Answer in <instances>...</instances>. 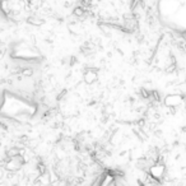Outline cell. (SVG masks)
<instances>
[{"mask_svg": "<svg viewBox=\"0 0 186 186\" xmlns=\"http://www.w3.org/2000/svg\"><path fill=\"white\" fill-rule=\"evenodd\" d=\"M148 173H149L152 177H154V179H157V180H159V181H162L163 177H165V173H166L165 163H162V162H156L153 166L149 168Z\"/></svg>", "mask_w": 186, "mask_h": 186, "instance_id": "6da1fadb", "label": "cell"}, {"mask_svg": "<svg viewBox=\"0 0 186 186\" xmlns=\"http://www.w3.org/2000/svg\"><path fill=\"white\" fill-rule=\"evenodd\" d=\"M163 102L167 107H177L184 102V97L181 95H170L163 99Z\"/></svg>", "mask_w": 186, "mask_h": 186, "instance_id": "7a4b0ae2", "label": "cell"}, {"mask_svg": "<svg viewBox=\"0 0 186 186\" xmlns=\"http://www.w3.org/2000/svg\"><path fill=\"white\" fill-rule=\"evenodd\" d=\"M83 79H84V82H86L87 84L96 83V82L98 80L97 69H93V68H91V69H87L86 73H84V75H83Z\"/></svg>", "mask_w": 186, "mask_h": 186, "instance_id": "3957f363", "label": "cell"}, {"mask_svg": "<svg viewBox=\"0 0 186 186\" xmlns=\"http://www.w3.org/2000/svg\"><path fill=\"white\" fill-rule=\"evenodd\" d=\"M184 108H185V110H186V102H185V103H184Z\"/></svg>", "mask_w": 186, "mask_h": 186, "instance_id": "277c9868", "label": "cell"}]
</instances>
